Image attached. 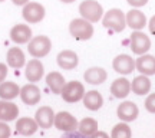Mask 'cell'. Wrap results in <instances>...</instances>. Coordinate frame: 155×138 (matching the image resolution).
<instances>
[{
    "mask_svg": "<svg viewBox=\"0 0 155 138\" xmlns=\"http://www.w3.org/2000/svg\"><path fill=\"white\" fill-rule=\"evenodd\" d=\"M102 23L106 29H111L116 33H119L127 28V16L119 9H111L109 12L105 13Z\"/></svg>",
    "mask_w": 155,
    "mask_h": 138,
    "instance_id": "obj_1",
    "label": "cell"
},
{
    "mask_svg": "<svg viewBox=\"0 0 155 138\" xmlns=\"http://www.w3.org/2000/svg\"><path fill=\"white\" fill-rule=\"evenodd\" d=\"M69 32L78 40H88L94 35V26L85 19H73L69 25Z\"/></svg>",
    "mask_w": 155,
    "mask_h": 138,
    "instance_id": "obj_2",
    "label": "cell"
},
{
    "mask_svg": "<svg viewBox=\"0 0 155 138\" xmlns=\"http://www.w3.org/2000/svg\"><path fill=\"white\" fill-rule=\"evenodd\" d=\"M79 13H81L82 19H85V20H88L91 23H95L102 17L104 9L95 0H85L79 5Z\"/></svg>",
    "mask_w": 155,
    "mask_h": 138,
    "instance_id": "obj_3",
    "label": "cell"
},
{
    "mask_svg": "<svg viewBox=\"0 0 155 138\" xmlns=\"http://www.w3.org/2000/svg\"><path fill=\"white\" fill-rule=\"evenodd\" d=\"M50 49H52V42L48 36H43V35L33 38L28 46L29 53L33 58H45L50 52Z\"/></svg>",
    "mask_w": 155,
    "mask_h": 138,
    "instance_id": "obj_4",
    "label": "cell"
},
{
    "mask_svg": "<svg viewBox=\"0 0 155 138\" xmlns=\"http://www.w3.org/2000/svg\"><path fill=\"white\" fill-rule=\"evenodd\" d=\"M61 95H62V98H63V101H66L69 104L78 102V101L83 99V96H85V88H83V85L81 82L71 81V82L65 83Z\"/></svg>",
    "mask_w": 155,
    "mask_h": 138,
    "instance_id": "obj_5",
    "label": "cell"
},
{
    "mask_svg": "<svg viewBox=\"0 0 155 138\" xmlns=\"http://www.w3.org/2000/svg\"><path fill=\"white\" fill-rule=\"evenodd\" d=\"M129 43H131V49L135 55H145L151 48V40L150 38L144 33V32H134L129 38Z\"/></svg>",
    "mask_w": 155,
    "mask_h": 138,
    "instance_id": "obj_6",
    "label": "cell"
},
{
    "mask_svg": "<svg viewBox=\"0 0 155 138\" xmlns=\"http://www.w3.org/2000/svg\"><path fill=\"white\" fill-rule=\"evenodd\" d=\"M45 7L40 3L36 2H29L28 5H25L22 10L23 19L29 23H39L45 17Z\"/></svg>",
    "mask_w": 155,
    "mask_h": 138,
    "instance_id": "obj_7",
    "label": "cell"
},
{
    "mask_svg": "<svg viewBox=\"0 0 155 138\" xmlns=\"http://www.w3.org/2000/svg\"><path fill=\"white\" fill-rule=\"evenodd\" d=\"M55 127L61 131L65 133H71V131H76V128L79 127V122L76 121V118L71 115L66 111H61L59 114L55 115Z\"/></svg>",
    "mask_w": 155,
    "mask_h": 138,
    "instance_id": "obj_8",
    "label": "cell"
},
{
    "mask_svg": "<svg viewBox=\"0 0 155 138\" xmlns=\"http://www.w3.org/2000/svg\"><path fill=\"white\" fill-rule=\"evenodd\" d=\"M116 114L119 116V119H122V121H125V122H131L134 119H137V116L139 114V109L134 102L125 101V102L119 104L118 109H116Z\"/></svg>",
    "mask_w": 155,
    "mask_h": 138,
    "instance_id": "obj_9",
    "label": "cell"
},
{
    "mask_svg": "<svg viewBox=\"0 0 155 138\" xmlns=\"http://www.w3.org/2000/svg\"><path fill=\"white\" fill-rule=\"evenodd\" d=\"M114 71L122 75H128L135 69V62L129 55H118L112 62Z\"/></svg>",
    "mask_w": 155,
    "mask_h": 138,
    "instance_id": "obj_10",
    "label": "cell"
},
{
    "mask_svg": "<svg viewBox=\"0 0 155 138\" xmlns=\"http://www.w3.org/2000/svg\"><path fill=\"white\" fill-rule=\"evenodd\" d=\"M32 38V29L29 28L28 25H16L13 26L10 30V39L15 43H28Z\"/></svg>",
    "mask_w": 155,
    "mask_h": 138,
    "instance_id": "obj_11",
    "label": "cell"
},
{
    "mask_svg": "<svg viewBox=\"0 0 155 138\" xmlns=\"http://www.w3.org/2000/svg\"><path fill=\"white\" fill-rule=\"evenodd\" d=\"M20 98L26 105H35L40 101V89L35 83H28L20 88Z\"/></svg>",
    "mask_w": 155,
    "mask_h": 138,
    "instance_id": "obj_12",
    "label": "cell"
},
{
    "mask_svg": "<svg viewBox=\"0 0 155 138\" xmlns=\"http://www.w3.org/2000/svg\"><path fill=\"white\" fill-rule=\"evenodd\" d=\"M135 68L145 76L155 75V56L141 55V58H138L135 62Z\"/></svg>",
    "mask_w": 155,
    "mask_h": 138,
    "instance_id": "obj_13",
    "label": "cell"
},
{
    "mask_svg": "<svg viewBox=\"0 0 155 138\" xmlns=\"http://www.w3.org/2000/svg\"><path fill=\"white\" fill-rule=\"evenodd\" d=\"M35 119H36V122H38V125L40 128H50L52 124L55 122L53 109L50 106H42V108H39L36 111Z\"/></svg>",
    "mask_w": 155,
    "mask_h": 138,
    "instance_id": "obj_14",
    "label": "cell"
},
{
    "mask_svg": "<svg viewBox=\"0 0 155 138\" xmlns=\"http://www.w3.org/2000/svg\"><path fill=\"white\" fill-rule=\"evenodd\" d=\"M79 63V58L73 50H62L61 53L58 55V65L62 69H75Z\"/></svg>",
    "mask_w": 155,
    "mask_h": 138,
    "instance_id": "obj_15",
    "label": "cell"
},
{
    "mask_svg": "<svg viewBox=\"0 0 155 138\" xmlns=\"http://www.w3.org/2000/svg\"><path fill=\"white\" fill-rule=\"evenodd\" d=\"M131 92V82L128 81L127 78H118L115 79L111 85V94L115 96V98H127Z\"/></svg>",
    "mask_w": 155,
    "mask_h": 138,
    "instance_id": "obj_16",
    "label": "cell"
},
{
    "mask_svg": "<svg viewBox=\"0 0 155 138\" xmlns=\"http://www.w3.org/2000/svg\"><path fill=\"white\" fill-rule=\"evenodd\" d=\"M43 65H42V62L38 61V59H32V61H29V63L26 65V72H25V75L28 78V81L30 82H38L40 81V78L43 76Z\"/></svg>",
    "mask_w": 155,
    "mask_h": 138,
    "instance_id": "obj_17",
    "label": "cell"
},
{
    "mask_svg": "<svg viewBox=\"0 0 155 138\" xmlns=\"http://www.w3.org/2000/svg\"><path fill=\"white\" fill-rule=\"evenodd\" d=\"M38 122L36 119H32V118H20V119H17L16 122V133L20 134V135H33L36 131H38Z\"/></svg>",
    "mask_w": 155,
    "mask_h": 138,
    "instance_id": "obj_18",
    "label": "cell"
},
{
    "mask_svg": "<svg viewBox=\"0 0 155 138\" xmlns=\"http://www.w3.org/2000/svg\"><path fill=\"white\" fill-rule=\"evenodd\" d=\"M19 115V108L16 104L9 101H0V121H13Z\"/></svg>",
    "mask_w": 155,
    "mask_h": 138,
    "instance_id": "obj_19",
    "label": "cell"
},
{
    "mask_svg": "<svg viewBox=\"0 0 155 138\" xmlns=\"http://www.w3.org/2000/svg\"><path fill=\"white\" fill-rule=\"evenodd\" d=\"M127 25L134 30H141L147 25V17L142 12L132 9L127 13Z\"/></svg>",
    "mask_w": 155,
    "mask_h": 138,
    "instance_id": "obj_20",
    "label": "cell"
},
{
    "mask_svg": "<svg viewBox=\"0 0 155 138\" xmlns=\"http://www.w3.org/2000/svg\"><path fill=\"white\" fill-rule=\"evenodd\" d=\"M106 71L102 68H89L88 71L83 73L85 81L91 85H99V83L106 81Z\"/></svg>",
    "mask_w": 155,
    "mask_h": 138,
    "instance_id": "obj_21",
    "label": "cell"
},
{
    "mask_svg": "<svg viewBox=\"0 0 155 138\" xmlns=\"http://www.w3.org/2000/svg\"><path fill=\"white\" fill-rule=\"evenodd\" d=\"M104 104V98L98 91H89L83 96V105L91 111H98Z\"/></svg>",
    "mask_w": 155,
    "mask_h": 138,
    "instance_id": "obj_22",
    "label": "cell"
},
{
    "mask_svg": "<svg viewBox=\"0 0 155 138\" xmlns=\"http://www.w3.org/2000/svg\"><path fill=\"white\" fill-rule=\"evenodd\" d=\"M46 83L50 88V91L53 94H61L63 86H65V78L62 76V73L59 72H50L49 75L46 76Z\"/></svg>",
    "mask_w": 155,
    "mask_h": 138,
    "instance_id": "obj_23",
    "label": "cell"
},
{
    "mask_svg": "<svg viewBox=\"0 0 155 138\" xmlns=\"http://www.w3.org/2000/svg\"><path fill=\"white\" fill-rule=\"evenodd\" d=\"M131 89H132L134 94L137 95H147L151 89V81L145 75H139L132 81Z\"/></svg>",
    "mask_w": 155,
    "mask_h": 138,
    "instance_id": "obj_24",
    "label": "cell"
},
{
    "mask_svg": "<svg viewBox=\"0 0 155 138\" xmlns=\"http://www.w3.org/2000/svg\"><path fill=\"white\" fill-rule=\"evenodd\" d=\"M6 59H7L9 66L15 68V69H19L25 65V53L22 52L20 48H10L7 52Z\"/></svg>",
    "mask_w": 155,
    "mask_h": 138,
    "instance_id": "obj_25",
    "label": "cell"
},
{
    "mask_svg": "<svg viewBox=\"0 0 155 138\" xmlns=\"http://www.w3.org/2000/svg\"><path fill=\"white\" fill-rule=\"evenodd\" d=\"M20 95V88L15 82H2L0 83V98L5 101H10Z\"/></svg>",
    "mask_w": 155,
    "mask_h": 138,
    "instance_id": "obj_26",
    "label": "cell"
},
{
    "mask_svg": "<svg viewBox=\"0 0 155 138\" xmlns=\"http://www.w3.org/2000/svg\"><path fill=\"white\" fill-rule=\"evenodd\" d=\"M79 133L83 134L85 137H91L98 131V122L95 121L94 118H83L82 121L79 122Z\"/></svg>",
    "mask_w": 155,
    "mask_h": 138,
    "instance_id": "obj_27",
    "label": "cell"
},
{
    "mask_svg": "<svg viewBox=\"0 0 155 138\" xmlns=\"http://www.w3.org/2000/svg\"><path fill=\"white\" fill-rule=\"evenodd\" d=\"M132 137V131L127 122H119L112 128L111 138H131Z\"/></svg>",
    "mask_w": 155,
    "mask_h": 138,
    "instance_id": "obj_28",
    "label": "cell"
},
{
    "mask_svg": "<svg viewBox=\"0 0 155 138\" xmlns=\"http://www.w3.org/2000/svg\"><path fill=\"white\" fill-rule=\"evenodd\" d=\"M145 108L148 112L155 114V94H151L147 99H145Z\"/></svg>",
    "mask_w": 155,
    "mask_h": 138,
    "instance_id": "obj_29",
    "label": "cell"
},
{
    "mask_svg": "<svg viewBox=\"0 0 155 138\" xmlns=\"http://www.w3.org/2000/svg\"><path fill=\"white\" fill-rule=\"evenodd\" d=\"M10 127L6 122H0V138H10Z\"/></svg>",
    "mask_w": 155,
    "mask_h": 138,
    "instance_id": "obj_30",
    "label": "cell"
},
{
    "mask_svg": "<svg viewBox=\"0 0 155 138\" xmlns=\"http://www.w3.org/2000/svg\"><path fill=\"white\" fill-rule=\"evenodd\" d=\"M61 138H88V137H85L83 134L78 133V131H71V133H65Z\"/></svg>",
    "mask_w": 155,
    "mask_h": 138,
    "instance_id": "obj_31",
    "label": "cell"
},
{
    "mask_svg": "<svg viewBox=\"0 0 155 138\" xmlns=\"http://www.w3.org/2000/svg\"><path fill=\"white\" fill-rule=\"evenodd\" d=\"M127 2L134 7H142L148 3V0H127Z\"/></svg>",
    "mask_w": 155,
    "mask_h": 138,
    "instance_id": "obj_32",
    "label": "cell"
},
{
    "mask_svg": "<svg viewBox=\"0 0 155 138\" xmlns=\"http://www.w3.org/2000/svg\"><path fill=\"white\" fill-rule=\"evenodd\" d=\"M6 75H7V66H6L5 63H0V83L5 81Z\"/></svg>",
    "mask_w": 155,
    "mask_h": 138,
    "instance_id": "obj_33",
    "label": "cell"
},
{
    "mask_svg": "<svg viewBox=\"0 0 155 138\" xmlns=\"http://www.w3.org/2000/svg\"><path fill=\"white\" fill-rule=\"evenodd\" d=\"M88 138H109V135L106 133H104V131H96L94 135H91V137H88Z\"/></svg>",
    "mask_w": 155,
    "mask_h": 138,
    "instance_id": "obj_34",
    "label": "cell"
},
{
    "mask_svg": "<svg viewBox=\"0 0 155 138\" xmlns=\"http://www.w3.org/2000/svg\"><path fill=\"white\" fill-rule=\"evenodd\" d=\"M148 28H150V32H151V33L155 36V16L151 17L150 23H148Z\"/></svg>",
    "mask_w": 155,
    "mask_h": 138,
    "instance_id": "obj_35",
    "label": "cell"
},
{
    "mask_svg": "<svg viewBox=\"0 0 155 138\" xmlns=\"http://www.w3.org/2000/svg\"><path fill=\"white\" fill-rule=\"evenodd\" d=\"M12 2H13L16 6H25L29 3V0H12Z\"/></svg>",
    "mask_w": 155,
    "mask_h": 138,
    "instance_id": "obj_36",
    "label": "cell"
},
{
    "mask_svg": "<svg viewBox=\"0 0 155 138\" xmlns=\"http://www.w3.org/2000/svg\"><path fill=\"white\" fill-rule=\"evenodd\" d=\"M61 2H63V3H72V2H75V0H61Z\"/></svg>",
    "mask_w": 155,
    "mask_h": 138,
    "instance_id": "obj_37",
    "label": "cell"
},
{
    "mask_svg": "<svg viewBox=\"0 0 155 138\" xmlns=\"http://www.w3.org/2000/svg\"><path fill=\"white\" fill-rule=\"evenodd\" d=\"M0 2H3V0H0Z\"/></svg>",
    "mask_w": 155,
    "mask_h": 138,
    "instance_id": "obj_38",
    "label": "cell"
}]
</instances>
